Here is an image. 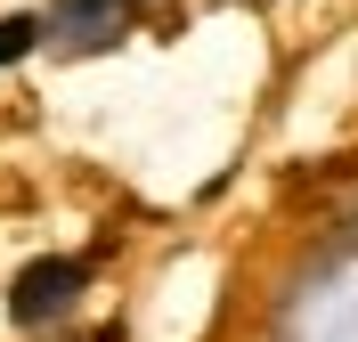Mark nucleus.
I'll return each mask as SVG.
<instances>
[{"mask_svg":"<svg viewBox=\"0 0 358 342\" xmlns=\"http://www.w3.org/2000/svg\"><path fill=\"white\" fill-rule=\"evenodd\" d=\"M90 285V261H66V252H49V261H24L17 285H8V318L17 326H49L66 318V301Z\"/></svg>","mask_w":358,"mask_h":342,"instance_id":"1","label":"nucleus"},{"mask_svg":"<svg viewBox=\"0 0 358 342\" xmlns=\"http://www.w3.org/2000/svg\"><path fill=\"white\" fill-rule=\"evenodd\" d=\"M122 24H131V0H57L41 33H57V49H73V57H90V49L122 41Z\"/></svg>","mask_w":358,"mask_h":342,"instance_id":"2","label":"nucleus"},{"mask_svg":"<svg viewBox=\"0 0 358 342\" xmlns=\"http://www.w3.org/2000/svg\"><path fill=\"white\" fill-rule=\"evenodd\" d=\"M33 41H41V17H0V66H17Z\"/></svg>","mask_w":358,"mask_h":342,"instance_id":"3","label":"nucleus"}]
</instances>
